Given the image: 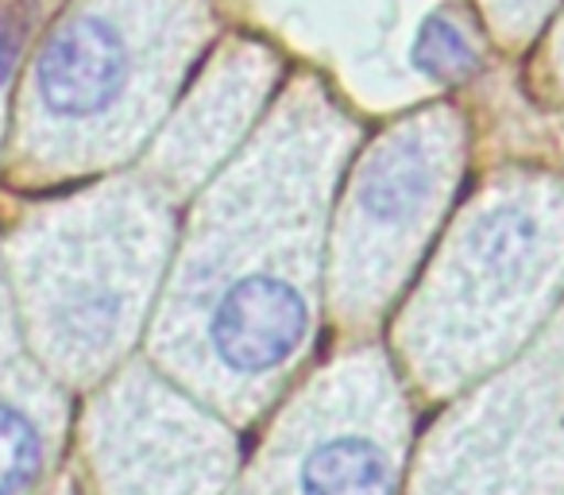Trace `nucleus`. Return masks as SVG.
<instances>
[{
    "mask_svg": "<svg viewBox=\"0 0 564 495\" xmlns=\"http://www.w3.org/2000/svg\"><path fill=\"white\" fill-rule=\"evenodd\" d=\"M132 74L124 28L105 12H78L51 32L35 63V101L55 125H86L124 101Z\"/></svg>",
    "mask_w": 564,
    "mask_h": 495,
    "instance_id": "obj_1",
    "label": "nucleus"
},
{
    "mask_svg": "<svg viewBox=\"0 0 564 495\" xmlns=\"http://www.w3.org/2000/svg\"><path fill=\"white\" fill-rule=\"evenodd\" d=\"M445 140L437 132H402L387 143L360 174L356 190V236L368 248L391 256L402 240H410L433 202L441 197V182H448Z\"/></svg>",
    "mask_w": 564,
    "mask_h": 495,
    "instance_id": "obj_2",
    "label": "nucleus"
},
{
    "mask_svg": "<svg viewBox=\"0 0 564 495\" xmlns=\"http://www.w3.org/2000/svg\"><path fill=\"white\" fill-rule=\"evenodd\" d=\"M299 495H394L391 449L371 433H325L302 453Z\"/></svg>",
    "mask_w": 564,
    "mask_h": 495,
    "instance_id": "obj_3",
    "label": "nucleus"
},
{
    "mask_svg": "<svg viewBox=\"0 0 564 495\" xmlns=\"http://www.w3.org/2000/svg\"><path fill=\"white\" fill-rule=\"evenodd\" d=\"M47 438L20 399H0V495H28L43 472Z\"/></svg>",
    "mask_w": 564,
    "mask_h": 495,
    "instance_id": "obj_4",
    "label": "nucleus"
},
{
    "mask_svg": "<svg viewBox=\"0 0 564 495\" xmlns=\"http://www.w3.org/2000/svg\"><path fill=\"white\" fill-rule=\"evenodd\" d=\"M410 58H414L417 71L430 74V78H437V82H453V78H464V74L476 71V51H471L468 35H464V28H456L448 17L425 20Z\"/></svg>",
    "mask_w": 564,
    "mask_h": 495,
    "instance_id": "obj_5",
    "label": "nucleus"
},
{
    "mask_svg": "<svg viewBox=\"0 0 564 495\" xmlns=\"http://www.w3.org/2000/svg\"><path fill=\"white\" fill-rule=\"evenodd\" d=\"M20 47H24V17L20 12H0V86L9 82L12 66L20 58Z\"/></svg>",
    "mask_w": 564,
    "mask_h": 495,
    "instance_id": "obj_6",
    "label": "nucleus"
}]
</instances>
